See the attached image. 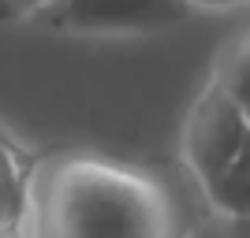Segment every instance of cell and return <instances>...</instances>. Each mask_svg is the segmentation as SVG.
Here are the masks:
<instances>
[{
	"label": "cell",
	"mask_w": 250,
	"mask_h": 238,
	"mask_svg": "<svg viewBox=\"0 0 250 238\" xmlns=\"http://www.w3.org/2000/svg\"><path fill=\"white\" fill-rule=\"evenodd\" d=\"M26 231L63 238L172 235L168 197L149 175L94 156H60L30 179Z\"/></svg>",
	"instance_id": "obj_1"
},
{
	"label": "cell",
	"mask_w": 250,
	"mask_h": 238,
	"mask_svg": "<svg viewBox=\"0 0 250 238\" xmlns=\"http://www.w3.org/2000/svg\"><path fill=\"white\" fill-rule=\"evenodd\" d=\"M187 0H52L38 11V22L56 34H157L190 19Z\"/></svg>",
	"instance_id": "obj_2"
},
{
	"label": "cell",
	"mask_w": 250,
	"mask_h": 238,
	"mask_svg": "<svg viewBox=\"0 0 250 238\" xmlns=\"http://www.w3.org/2000/svg\"><path fill=\"white\" fill-rule=\"evenodd\" d=\"M206 201L231 220H250V130L243 138L239 153L231 156V164L206 190Z\"/></svg>",
	"instance_id": "obj_5"
},
{
	"label": "cell",
	"mask_w": 250,
	"mask_h": 238,
	"mask_svg": "<svg viewBox=\"0 0 250 238\" xmlns=\"http://www.w3.org/2000/svg\"><path fill=\"white\" fill-rule=\"evenodd\" d=\"M194 11H228V8H239L243 0H187Z\"/></svg>",
	"instance_id": "obj_8"
},
{
	"label": "cell",
	"mask_w": 250,
	"mask_h": 238,
	"mask_svg": "<svg viewBox=\"0 0 250 238\" xmlns=\"http://www.w3.org/2000/svg\"><path fill=\"white\" fill-rule=\"evenodd\" d=\"M52 0H0V22H22L38 19V11L49 8Z\"/></svg>",
	"instance_id": "obj_7"
},
{
	"label": "cell",
	"mask_w": 250,
	"mask_h": 238,
	"mask_svg": "<svg viewBox=\"0 0 250 238\" xmlns=\"http://www.w3.org/2000/svg\"><path fill=\"white\" fill-rule=\"evenodd\" d=\"M213 82L224 93H231L243 108H250V30L220 49L217 67H213Z\"/></svg>",
	"instance_id": "obj_6"
},
{
	"label": "cell",
	"mask_w": 250,
	"mask_h": 238,
	"mask_svg": "<svg viewBox=\"0 0 250 238\" xmlns=\"http://www.w3.org/2000/svg\"><path fill=\"white\" fill-rule=\"evenodd\" d=\"M247 119H250V108H247Z\"/></svg>",
	"instance_id": "obj_9"
},
{
	"label": "cell",
	"mask_w": 250,
	"mask_h": 238,
	"mask_svg": "<svg viewBox=\"0 0 250 238\" xmlns=\"http://www.w3.org/2000/svg\"><path fill=\"white\" fill-rule=\"evenodd\" d=\"M247 130H250L247 108L231 93H224L217 82H209L198 93V101L187 115V127H183V160H187L190 175L198 179L202 194L231 164Z\"/></svg>",
	"instance_id": "obj_3"
},
{
	"label": "cell",
	"mask_w": 250,
	"mask_h": 238,
	"mask_svg": "<svg viewBox=\"0 0 250 238\" xmlns=\"http://www.w3.org/2000/svg\"><path fill=\"white\" fill-rule=\"evenodd\" d=\"M34 164L11 138L0 134V235L26 231Z\"/></svg>",
	"instance_id": "obj_4"
}]
</instances>
